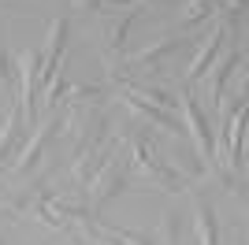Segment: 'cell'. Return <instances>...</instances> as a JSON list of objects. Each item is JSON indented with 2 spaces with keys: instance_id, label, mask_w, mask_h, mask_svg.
<instances>
[{
  "instance_id": "1",
  "label": "cell",
  "mask_w": 249,
  "mask_h": 245,
  "mask_svg": "<svg viewBox=\"0 0 249 245\" xmlns=\"http://www.w3.org/2000/svg\"><path fill=\"white\" fill-rule=\"evenodd\" d=\"M63 130V115H56V112H49L41 122H37V130L30 134V141H22V149H19V156L11 160V175L15 178H30L34 171H37V163H41V156H45V145L52 141V134H60Z\"/></svg>"
},
{
  "instance_id": "2",
  "label": "cell",
  "mask_w": 249,
  "mask_h": 245,
  "mask_svg": "<svg viewBox=\"0 0 249 245\" xmlns=\"http://www.w3.org/2000/svg\"><path fill=\"white\" fill-rule=\"evenodd\" d=\"M182 49H190V37L186 34H167V37H156L153 45H145V49H138V52H130V56H123V71H145V74H153V71H160L171 56H178Z\"/></svg>"
},
{
  "instance_id": "3",
  "label": "cell",
  "mask_w": 249,
  "mask_h": 245,
  "mask_svg": "<svg viewBox=\"0 0 249 245\" xmlns=\"http://www.w3.org/2000/svg\"><path fill=\"white\" fill-rule=\"evenodd\" d=\"M126 186H130V171H126V163L115 160V156H108V163L93 175V182L86 186V190H89V204H93V212H97V208H104L115 193H123Z\"/></svg>"
},
{
  "instance_id": "4",
  "label": "cell",
  "mask_w": 249,
  "mask_h": 245,
  "mask_svg": "<svg viewBox=\"0 0 249 245\" xmlns=\"http://www.w3.org/2000/svg\"><path fill=\"white\" fill-rule=\"evenodd\" d=\"M227 138H223V149H219V163L223 167H234L242 171L246 167V97H238V104L227 112Z\"/></svg>"
},
{
  "instance_id": "5",
  "label": "cell",
  "mask_w": 249,
  "mask_h": 245,
  "mask_svg": "<svg viewBox=\"0 0 249 245\" xmlns=\"http://www.w3.org/2000/svg\"><path fill=\"white\" fill-rule=\"evenodd\" d=\"M15 71H19V108L26 115V122L34 119V97H37V86H41V67H37V49H26L15 56Z\"/></svg>"
},
{
  "instance_id": "6",
  "label": "cell",
  "mask_w": 249,
  "mask_h": 245,
  "mask_svg": "<svg viewBox=\"0 0 249 245\" xmlns=\"http://www.w3.org/2000/svg\"><path fill=\"white\" fill-rule=\"evenodd\" d=\"M123 104L130 108L134 115H142V119L156 122L160 130H167L171 138H182L186 134V126H182V119H178V112H164V108H156V104H149L145 97H138L130 86H123Z\"/></svg>"
},
{
  "instance_id": "7",
  "label": "cell",
  "mask_w": 249,
  "mask_h": 245,
  "mask_svg": "<svg viewBox=\"0 0 249 245\" xmlns=\"http://www.w3.org/2000/svg\"><path fill=\"white\" fill-rule=\"evenodd\" d=\"M22 141H26V115H22L19 104H11L8 119L0 126V167H11V160L22 149Z\"/></svg>"
},
{
  "instance_id": "8",
  "label": "cell",
  "mask_w": 249,
  "mask_h": 245,
  "mask_svg": "<svg viewBox=\"0 0 249 245\" xmlns=\"http://www.w3.org/2000/svg\"><path fill=\"white\" fill-rule=\"evenodd\" d=\"M63 45H67V19H52L49 22V37H45V49L37 52L41 82H49L52 71H56V63L63 60Z\"/></svg>"
},
{
  "instance_id": "9",
  "label": "cell",
  "mask_w": 249,
  "mask_h": 245,
  "mask_svg": "<svg viewBox=\"0 0 249 245\" xmlns=\"http://www.w3.org/2000/svg\"><path fill=\"white\" fill-rule=\"evenodd\" d=\"M227 34H231V26L227 22H219L216 30L208 34V45H201V52L194 56V63H190V71H186V82H197V78H205V71L216 63V56L223 49H227Z\"/></svg>"
},
{
  "instance_id": "10",
  "label": "cell",
  "mask_w": 249,
  "mask_h": 245,
  "mask_svg": "<svg viewBox=\"0 0 249 245\" xmlns=\"http://www.w3.org/2000/svg\"><path fill=\"white\" fill-rule=\"evenodd\" d=\"M108 156H112L108 141L97 145V149H89V153H78V156H74V167H71V186H74V190H82V186L93 182V175L108 163Z\"/></svg>"
},
{
  "instance_id": "11",
  "label": "cell",
  "mask_w": 249,
  "mask_h": 245,
  "mask_svg": "<svg viewBox=\"0 0 249 245\" xmlns=\"http://www.w3.org/2000/svg\"><path fill=\"white\" fill-rule=\"evenodd\" d=\"M242 60H246V49H223L219 52V60L212 63V78H208V93H212V101H223V86H227V78L234 74V67H242Z\"/></svg>"
},
{
  "instance_id": "12",
  "label": "cell",
  "mask_w": 249,
  "mask_h": 245,
  "mask_svg": "<svg viewBox=\"0 0 249 245\" xmlns=\"http://www.w3.org/2000/svg\"><path fill=\"white\" fill-rule=\"evenodd\" d=\"M138 11L123 8V11H108L104 15V45H108V52H123V41H126V30L134 26Z\"/></svg>"
},
{
  "instance_id": "13",
  "label": "cell",
  "mask_w": 249,
  "mask_h": 245,
  "mask_svg": "<svg viewBox=\"0 0 249 245\" xmlns=\"http://www.w3.org/2000/svg\"><path fill=\"white\" fill-rule=\"evenodd\" d=\"M194 223H197V245H219V219H216V212H212V204L197 201Z\"/></svg>"
},
{
  "instance_id": "14",
  "label": "cell",
  "mask_w": 249,
  "mask_h": 245,
  "mask_svg": "<svg viewBox=\"0 0 249 245\" xmlns=\"http://www.w3.org/2000/svg\"><path fill=\"white\" fill-rule=\"evenodd\" d=\"M219 8H223V0H190L186 8H182V22H186V26H197V22L212 19Z\"/></svg>"
},
{
  "instance_id": "15",
  "label": "cell",
  "mask_w": 249,
  "mask_h": 245,
  "mask_svg": "<svg viewBox=\"0 0 249 245\" xmlns=\"http://www.w3.org/2000/svg\"><path fill=\"white\" fill-rule=\"evenodd\" d=\"M134 89V86H130ZM138 97H145L149 104L156 108H164V112H178V93H167V89H134Z\"/></svg>"
},
{
  "instance_id": "16",
  "label": "cell",
  "mask_w": 249,
  "mask_h": 245,
  "mask_svg": "<svg viewBox=\"0 0 249 245\" xmlns=\"http://www.w3.org/2000/svg\"><path fill=\"white\" fill-rule=\"evenodd\" d=\"M175 238H178V215L164 212L160 215V238H156V242L160 245H175Z\"/></svg>"
},
{
  "instance_id": "17",
  "label": "cell",
  "mask_w": 249,
  "mask_h": 245,
  "mask_svg": "<svg viewBox=\"0 0 249 245\" xmlns=\"http://www.w3.org/2000/svg\"><path fill=\"white\" fill-rule=\"evenodd\" d=\"M0 86L8 93H15V63H11V52L0 49Z\"/></svg>"
},
{
  "instance_id": "18",
  "label": "cell",
  "mask_w": 249,
  "mask_h": 245,
  "mask_svg": "<svg viewBox=\"0 0 249 245\" xmlns=\"http://www.w3.org/2000/svg\"><path fill=\"white\" fill-rule=\"evenodd\" d=\"M115 245H119V242H115Z\"/></svg>"
}]
</instances>
